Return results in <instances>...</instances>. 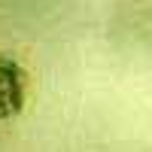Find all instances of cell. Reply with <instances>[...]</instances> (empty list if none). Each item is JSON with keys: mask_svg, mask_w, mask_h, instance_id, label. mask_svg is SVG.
<instances>
[{"mask_svg": "<svg viewBox=\"0 0 152 152\" xmlns=\"http://www.w3.org/2000/svg\"><path fill=\"white\" fill-rule=\"evenodd\" d=\"M24 85H28V73L21 61L0 52V122L15 119L24 110Z\"/></svg>", "mask_w": 152, "mask_h": 152, "instance_id": "6da1fadb", "label": "cell"}]
</instances>
